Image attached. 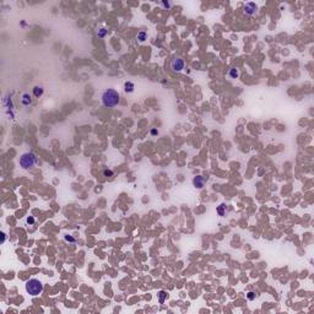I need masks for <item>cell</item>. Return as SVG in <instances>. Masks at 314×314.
Wrapping results in <instances>:
<instances>
[{
  "label": "cell",
  "instance_id": "ffe728a7",
  "mask_svg": "<svg viewBox=\"0 0 314 314\" xmlns=\"http://www.w3.org/2000/svg\"><path fill=\"white\" fill-rule=\"evenodd\" d=\"M150 134H151V136H157L158 135V130L156 128H152L150 130Z\"/></svg>",
  "mask_w": 314,
  "mask_h": 314
},
{
  "label": "cell",
  "instance_id": "ac0fdd59",
  "mask_svg": "<svg viewBox=\"0 0 314 314\" xmlns=\"http://www.w3.org/2000/svg\"><path fill=\"white\" fill-rule=\"evenodd\" d=\"M103 176L107 177V178H108V177H113V176H114V172H113L112 169H104V171H103Z\"/></svg>",
  "mask_w": 314,
  "mask_h": 314
},
{
  "label": "cell",
  "instance_id": "44dd1931",
  "mask_svg": "<svg viewBox=\"0 0 314 314\" xmlns=\"http://www.w3.org/2000/svg\"><path fill=\"white\" fill-rule=\"evenodd\" d=\"M1 236H3V238H1V243H5V240H6V233L5 232H1Z\"/></svg>",
  "mask_w": 314,
  "mask_h": 314
},
{
  "label": "cell",
  "instance_id": "7c38bea8",
  "mask_svg": "<svg viewBox=\"0 0 314 314\" xmlns=\"http://www.w3.org/2000/svg\"><path fill=\"white\" fill-rule=\"evenodd\" d=\"M157 297H158V302H160V304H163L166 298H167V292L166 291H160V292L157 293Z\"/></svg>",
  "mask_w": 314,
  "mask_h": 314
},
{
  "label": "cell",
  "instance_id": "8992f818",
  "mask_svg": "<svg viewBox=\"0 0 314 314\" xmlns=\"http://www.w3.org/2000/svg\"><path fill=\"white\" fill-rule=\"evenodd\" d=\"M20 101H21V103L25 106V107H28V106L32 104L33 98H32V96L28 92H23L22 95H21V97H20Z\"/></svg>",
  "mask_w": 314,
  "mask_h": 314
},
{
  "label": "cell",
  "instance_id": "7a4b0ae2",
  "mask_svg": "<svg viewBox=\"0 0 314 314\" xmlns=\"http://www.w3.org/2000/svg\"><path fill=\"white\" fill-rule=\"evenodd\" d=\"M19 165L20 167H22L23 169L30 171L35 166L38 165V157L32 152V151H25L20 155L19 158Z\"/></svg>",
  "mask_w": 314,
  "mask_h": 314
},
{
  "label": "cell",
  "instance_id": "5bb4252c",
  "mask_svg": "<svg viewBox=\"0 0 314 314\" xmlns=\"http://www.w3.org/2000/svg\"><path fill=\"white\" fill-rule=\"evenodd\" d=\"M107 30H106V28H100L98 30V32H97V36H98L100 38H104L106 36H107Z\"/></svg>",
  "mask_w": 314,
  "mask_h": 314
},
{
  "label": "cell",
  "instance_id": "9c48e42d",
  "mask_svg": "<svg viewBox=\"0 0 314 314\" xmlns=\"http://www.w3.org/2000/svg\"><path fill=\"white\" fill-rule=\"evenodd\" d=\"M134 88H135V85H134L133 81H125L124 82V91L126 93L134 92Z\"/></svg>",
  "mask_w": 314,
  "mask_h": 314
},
{
  "label": "cell",
  "instance_id": "3957f363",
  "mask_svg": "<svg viewBox=\"0 0 314 314\" xmlns=\"http://www.w3.org/2000/svg\"><path fill=\"white\" fill-rule=\"evenodd\" d=\"M25 288H26V292L28 293V295L38 296V295H40V293L43 292V282H42V281H39L38 279L32 277V279L26 281Z\"/></svg>",
  "mask_w": 314,
  "mask_h": 314
},
{
  "label": "cell",
  "instance_id": "5b68a950",
  "mask_svg": "<svg viewBox=\"0 0 314 314\" xmlns=\"http://www.w3.org/2000/svg\"><path fill=\"white\" fill-rule=\"evenodd\" d=\"M185 66V63L184 60L179 56H174V58L171 60V69L174 71V72H181L183 71V69Z\"/></svg>",
  "mask_w": 314,
  "mask_h": 314
},
{
  "label": "cell",
  "instance_id": "30bf717a",
  "mask_svg": "<svg viewBox=\"0 0 314 314\" xmlns=\"http://www.w3.org/2000/svg\"><path fill=\"white\" fill-rule=\"evenodd\" d=\"M226 210H227V205L225 202H222V204H220V205L217 206V214H218V216H225V214H226Z\"/></svg>",
  "mask_w": 314,
  "mask_h": 314
},
{
  "label": "cell",
  "instance_id": "6da1fadb",
  "mask_svg": "<svg viewBox=\"0 0 314 314\" xmlns=\"http://www.w3.org/2000/svg\"><path fill=\"white\" fill-rule=\"evenodd\" d=\"M101 102L106 108H113L119 104L120 102V95L117 90L114 88H107L101 93Z\"/></svg>",
  "mask_w": 314,
  "mask_h": 314
},
{
  "label": "cell",
  "instance_id": "4fadbf2b",
  "mask_svg": "<svg viewBox=\"0 0 314 314\" xmlns=\"http://www.w3.org/2000/svg\"><path fill=\"white\" fill-rule=\"evenodd\" d=\"M137 39H139V42H145V40L147 39V33H146L145 31H140L137 33Z\"/></svg>",
  "mask_w": 314,
  "mask_h": 314
},
{
  "label": "cell",
  "instance_id": "2e32d148",
  "mask_svg": "<svg viewBox=\"0 0 314 314\" xmlns=\"http://www.w3.org/2000/svg\"><path fill=\"white\" fill-rule=\"evenodd\" d=\"M247 298L249 299V301H254L256 298V295H255V292H253V291H249L247 293Z\"/></svg>",
  "mask_w": 314,
  "mask_h": 314
},
{
  "label": "cell",
  "instance_id": "ba28073f",
  "mask_svg": "<svg viewBox=\"0 0 314 314\" xmlns=\"http://www.w3.org/2000/svg\"><path fill=\"white\" fill-rule=\"evenodd\" d=\"M32 93H33V96L35 97H37V98H39V97H42L43 96V93H44V88L42 86H35L33 88H32Z\"/></svg>",
  "mask_w": 314,
  "mask_h": 314
},
{
  "label": "cell",
  "instance_id": "9a60e30c",
  "mask_svg": "<svg viewBox=\"0 0 314 314\" xmlns=\"http://www.w3.org/2000/svg\"><path fill=\"white\" fill-rule=\"evenodd\" d=\"M25 221H26V223H27V225H30V226H32V225H35V222H36V220H35V217H33V216H27V217H26V220H25Z\"/></svg>",
  "mask_w": 314,
  "mask_h": 314
},
{
  "label": "cell",
  "instance_id": "277c9868",
  "mask_svg": "<svg viewBox=\"0 0 314 314\" xmlns=\"http://www.w3.org/2000/svg\"><path fill=\"white\" fill-rule=\"evenodd\" d=\"M243 13L249 17H253V16L258 14V5L253 1H248L243 5Z\"/></svg>",
  "mask_w": 314,
  "mask_h": 314
},
{
  "label": "cell",
  "instance_id": "d6986e66",
  "mask_svg": "<svg viewBox=\"0 0 314 314\" xmlns=\"http://www.w3.org/2000/svg\"><path fill=\"white\" fill-rule=\"evenodd\" d=\"M64 238H65V240H66V242H70V243H75V242H76V239L72 238L71 236H69V234H65Z\"/></svg>",
  "mask_w": 314,
  "mask_h": 314
},
{
  "label": "cell",
  "instance_id": "e0dca14e",
  "mask_svg": "<svg viewBox=\"0 0 314 314\" xmlns=\"http://www.w3.org/2000/svg\"><path fill=\"white\" fill-rule=\"evenodd\" d=\"M161 5L165 7V9H171V7H172V5H173V3H171V1H161Z\"/></svg>",
  "mask_w": 314,
  "mask_h": 314
},
{
  "label": "cell",
  "instance_id": "52a82bcc",
  "mask_svg": "<svg viewBox=\"0 0 314 314\" xmlns=\"http://www.w3.org/2000/svg\"><path fill=\"white\" fill-rule=\"evenodd\" d=\"M204 184H205V178H204L202 176H196V177L193 178V185L196 189H202Z\"/></svg>",
  "mask_w": 314,
  "mask_h": 314
},
{
  "label": "cell",
  "instance_id": "8fae6325",
  "mask_svg": "<svg viewBox=\"0 0 314 314\" xmlns=\"http://www.w3.org/2000/svg\"><path fill=\"white\" fill-rule=\"evenodd\" d=\"M228 76H230L231 79H237V77L239 76L238 69L237 68H231L230 70H228Z\"/></svg>",
  "mask_w": 314,
  "mask_h": 314
}]
</instances>
